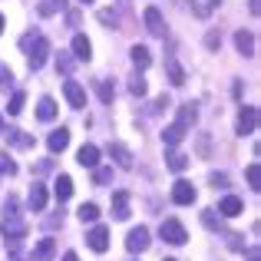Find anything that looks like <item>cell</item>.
Wrapping results in <instances>:
<instances>
[{
  "instance_id": "obj_1",
  "label": "cell",
  "mask_w": 261,
  "mask_h": 261,
  "mask_svg": "<svg viewBox=\"0 0 261 261\" xmlns=\"http://www.w3.org/2000/svg\"><path fill=\"white\" fill-rule=\"evenodd\" d=\"M23 50H30V70H40V66L46 63V57H50V40L43 37V33H27L23 37Z\"/></svg>"
},
{
  "instance_id": "obj_2",
  "label": "cell",
  "mask_w": 261,
  "mask_h": 261,
  "mask_svg": "<svg viewBox=\"0 0 261 261\" xmlns=\"http://www.w3.org/2000/svg\"><path fill=\"white\" fill-rule=\"evenodd\" d=\"M4 238H7V245H10V251H17L20 248V238H27V222L17 215V212H7V218H4Z\"/></svg>"
},
{
  "instance_id": "obj_3",
  "label": "cell",
  "mask_w": 261,
  "mask_h": 261,
  "mask_svg": "<svg viewBox=\"0 0 261 261\" xmlns=\"http://www.w3.org/2000/svg\"><path fill=\"white\" fill-rule=\"evenodd\" d=\"M159 235H162V242H169V245H185L189 242V231H185V225L178 222V218H166V222L159 225Z\"/></svg>"
},
{
  "instance_id": "obj_4",
  "label": "cell",
  "mask_w": 261,
  "mask_h": 261,
  "mask_svg": "<svg viewBox=\"0 0 261 261\" xmlns=\"http://www.w3.org/2000/svg\"><path fill=\"white\" fill-rule=\"evenodd\" d=\"M149 242H152V238H149V228H142V225H139V228H133V231L126 235V248L133 251V255L146 251V248H149Z\"/></svg>"
},
{
  "instance_id": "obj_5",
  "label": "cell",
  "mask_w": 261,
  "mask_h": 261,
  "mask_svg": "<svg viewBox=\"0 0 261 261\" xmlns=\"http://www.w3.org/2000/svg\"><path fill=\"white\" fill-rule=\"evenodd\" d=\"M142 20H146V30L152 33V37H166V20H162L159 7H146V13H142Z\"/></svg>"
},
{
  "instance_id": "obj_6",
  "label": "cell",
  "mask_w": 261,
  "mask_h": 261,
  "mask_svg": "<svg viewBox=\"0 0 261 261\" xmlns=\"http://www.w3.org/2000/svg\"><path fill=\"white\" fill-rule=\"evenodd\" d=\"M195 195H198L195 185L185 182V178H178V182L172 185V202L175 205H192V202H195Z\"/></svg>"
},
{
  "instance_id": "obj_7",
  "label": "cell",
  "mask_w": 261,
  "mask_h": 261,
  "mask_svg": "<svg viewBox=\"0 0 261 261\" xmlns=\"http://www.w3.org/2000/svg\"><path fill=\"white\" fill-rule=\"evenodd\" d=\"M258 126V109L255 106H242V113H238V136H251Z\"/></svg>"
},
{
  "instance_id": "obj_8",
  "label": "cell",
  "mask_w": 261,
  "mask_h": 261,
  "mask_svg": "<svg viewBox=\"0 0 261 261\" xmlns=\"http://www.w3.org/2000/svg\"><path fill=\"white\" fill-rule=\"evenodd\" d=\"M63 93H66V99H70L73 109H83L86 106V89L80 86L76 80H66V83H63Z\"/></svg>"
},
{
  "instance_id": "obj_9",
  "label": "cell",
  "mask_w": 261,
  "mask_h": 261,
  "mask_svg": "<svg viewBox=\"0 0 261 261\" xmlns=\"http://www.w3.org/2000/svg\"><path fill=\"white\" fill-rule=\"evenodd\" d=\"M86 242H89V248H93V251H99V255H102V251L109 248V231L102 228V225H93L89 235H86Z\"/></svg>"
},
{
  "instance_id": "obj_10",
  "label": "cell",
  "mask_w": 261,
  "mask_h": 261,
  "mask_svg": "<svg viewBox=\"0 0 261 261\" xmlns=\"http://www.w3.org/2000/svg\"><path fill=\"white\" fill-rule=\"evenodd\" d=\"M66 146H70V129H66V126L53 129V133H50V139H46V149H50V152L57 155V152H63Z\"/></svg>"
},
{
  "instance_id": "obj_11",
  "label": "cell",
  "mask_w": 261,
  "mask_h": 261,
  "mask_svg": "<svg viewBox=\"0 0 261 261\" xmlns=\"http://www.w3.org/2000/svg\"><path fill=\"white\" fill-rule=\"evenodd\" d=\"M76 162H80L83 169H96V166H99V149H96L93 142L80 146V152H76Z\"/></svg>"
},
{
  "instance_id": "obj_12",
  "label": "cell",
  "mask_w": 261,
  "mask_h": 261,
  "mask_svg": "<svg viewBox=\"0 0 261 261\" xmlns=\"http://www.w3.org/2000/svg\"><path fill=\"white\" fill-rule=\"evenodd\" d=\"M129 215H133L129 212V192H116L113 195V218L116 222H126Z\"/></svg>"
},
{
  "instance_id": "obj_13",
  "label": "cell",
  "mask_w": 261,
  "mask_h": 261,
  "mask_svg": "<svg viewBox=\"0 0 261 261\" xmlns=\"http://www.w3.org/2000/svg\"><path fill=\"white\" fill-rule=\"evenodd\" d=\"M0 136H7V142H10V146H17V149H33V136L23 133V129H4Z\"/></svg>"
},
{
  "instance_id": "obj_14",
  "label": "cell",
  "mask_w": 261,
  "mask_h": 261,
  "mask_svg": "<svg viewBox=\"0 0 261 261\" xmlns=\"http://www.w3.org/2000/svg\"><path fill=\"white\" fill-rule=\"evenodd\" d=\"M109 155L116 159V166H119V169H133V152H129L122 142H109Z\"/></svg>"
},
{
  "instance_id": "obj_15",
  "label": "cell",
  "mask_w": 261,
  "mask_h": 261,
  "mask_svg": "<svg viewBox=\"0 0 261 261\" xmlns=\"http://www.w3.org/2000/svg\"><path fill=\"white\" fill-rule=\"evenodd\" d=\"M218 212H222L225 218H235V215H242V212H245V205H242V198H238V195H225L222 202H218Z\"/></svg>"
},
{
  "instance_id": "obj_16",
  "label": "cell",
  "mask_w": 261,
  "mask_h": 261,
  "mask_svg": "<svg viewBox=\"0 0 261 261\" xmlns=\"http://www.w3.org/2000/svg\"><path fill=\"white\" fill-rule=\"evenodd\" d=\"M235 46H238V53H242V57H255V33L238 30L235 33Z\"/></svg>"
},
{
  "instance_id": "obj_17",
  "label": "cell",
  "mask_w": 261,
  "mask_h": 261,
  "mask_svg": "<svg viewBox=\"0 0 261 261\" xmlns=\"http://www.w3.org/2000/svg\"><path fill=\"white\" fill-rule=\"evenodd\" d=\"M178 126H185V129H192L198 122V109H195V102H182V106H178Z\"/></svg>"
},
{
  "instance_id": "obj_18",
  "label": "cell",
  "mask_w": 261,
  "mask_h": 261,
  "mask_svg": "<svg viewBox=\"0 0 261 261\" xmlns=\"http://www.w3.org/2000/svg\"><path fill=\"white\" fill-rule=\"evenodd\" d=\"M57 255V242L53 238H40V245L33 248V261H53Z\"/></svg>"
},
{
  "instance_id": "obj_19",
  "label": "cell",
  "mask_w": 261,
  "mask_h": 261,
  "mask_svg": "<svg viewBox=\"0 0 261 261\" xmlns=\"http://www.w3.org/2000/svg\"><path fill=\"white\" fill-rule=\"evenodd\" d=\"M185 133H189L185 126H178V122H172V126H169L166 133H162V142H166V149H175L178 142L185 139Z\"/></svg>"
},
{
  "instance_id": "obj_20",
  "label": "cell",
  "mask_w": 261,
  "mask_h": 261,
  "mask_svg": "<svg viewBox=\"0 0 261 261\" xmlns=\"http://www.w3.org/2000/svg\"><path fill=\"white\" fill-rule=\"evenodd\" d=\"M166 73H169V83L172 86H185V70L178 66L175 57H166Z\"/></svg>"
},
{
  "instance_id": "obj_21",
  "label": "cell",
  "mask_w": 261,
  "mask_h": 261,
  "mask_svg": "<svg viewBox=\"0 0 261 261\" xmlns=\"http://www.w3.org/2000/svg\"><path fill=\"white\" fill-rule=\"evenodd\" d=\"M73 57H76V60H83V63H86L89 57H93V43H89L83 33H76V37H73Z\"/></svg>"
},
{
  "instance_id": "obj_22",
  "label": "cell",
  "mask_w": 261,
  "mask_h": 261,
  "mask_svg": "<svg viewBox=\"0 0 261 261\" xmlns=\"http://www.w3.org/2000/svg\"><path fill=\"white\" fill-rule=\"evenodd\" d=\"M53 195H57V202H66V198L73 195V178L70 175H60L57 182H53Z\"/></svg>"
},
{
  "instance_id": "obj_23",
  "label": "cell",
  "mask_w": 261,
  "mask_h": 261,
  "mask_svg": "<svg viewBox=\"0 0 261 261\" xmlns=\"http://www.w3.org/2000/svg\"><path fill=\"white\" fill-rule=\"evenodd\" d=\"M37 116H40L43 122H53V119H57V102H53V96H43V99H40Z\"/></svg>"
},
{
  "instance_id": "obj_24",
  "label": "cell",
  "mask_w": 261,
  "mask_h": 261,
  "mask_svg": "<svg viewBox=\"0 0 261 261\" xmlns=\"http://www.w3.org/2000/svg\"><path fill=\"white\" fill-rule=\"evenodd\" d=\"M27 202H30V208H33V212H43V208H46V189H43V185H33V189H30V198H27Z\"/></svg>"
},
{
  "instance_id": "obj_25",
  "label": "cell",
  "mask_w": 261,
  "mask_h": 261,
  "mask_svg": "<svg viewBox=\"0 0 261 261\" xmlns=\"http://www.w3.org/2000/svg\"><path fill=\"white\" fill-rule=\"evenodd\" d=\"M129 53H133V63L139 66V70H146V66L152 63V53H149L146 46H139V43H136V46H133V50H129Z\"/></svg>"
},
{
  "instance_id": "obj_26",
  "label": "cell",
  "mask_w": 261,
  "mask_h": 261,
  "mask_svg": "<svg viewBox=\"0 0 261 261\" xmlns=\"http://www.w3.org/2000/svg\"><path fill=\"white\" fill-rule=\"evenodd\" d=\"M166 159H169V169H172V172H185V169H189V155L175 152V149L166 155Z\"/></svg>"
},
{
  "instance_id": "obj_27",
  "label": "cell",
  "mask_w": 261,
  "mask_h": 261,
  "mask_svg": "<svg viewBox=\"0 0 261 261\" xmlns=\"http://www.w3.org/2000/svg\"><path fill=\"white\" fill-rule=\"evenodd\" d=\"M80 218H83V222H96V218H99V205H96V202H83V205H80Z\"/></svg>"
},
{
  "instance_id": "obj_28",
  "label": "cell",
  "mask_w": 261,
  "mask_h": 261,
  "mask_svg": "<svg viewBox=\"0 0 261 261\" xmlns=\"http://www.w3.org/2000/svg\"><path fill=\"white\" fill-rule=\"evenodd\" d=\"M96 93H99V99H102V102H113L116 89H113V83H109V80H99V83H96Z\"/></svg>"
},
{
  "instance_id": "obj_29",
  "label": "cell",
  "mask_w": 261,
  "mask_h": 261,
  "mask_svg": "<svg viewBox=\"0 0 261 261\" xmlns=\"http://www.w3.org/2000/svg\"><path fill=\"white\" fill-rule=\"evenodd\" d=\"M0 175H17V162L7 152H0Z\"/></svg>"
},
{
  "instance_id": "obj_30",
  "label": "cell",
  "mask_w": 261,
  "mask_h": 261,
  "mask_svg": "<svg viewBox=\"0 0 261 261\" xmlns=\"http://www.w3.org/2000/svg\"><path fill=\"white\" fill-rule=\"evenodd\" d=\"M245 175H248V185H251V189H261V169H258V162H251V166H248V172H245Z\"/></svg>"
},
{
  "instance_id": "obj_31",
  "label": "cell",
  "mask_w": 261,
  "mask_h": 261,
  "mask_svg": "<svg viewBox=\"0 0 261 261\" xmlns=\"http://www.w3.org/2000/svg\"><path fill=\"white\" fill-rule=\"evenodd\" d=\"M37 10H40V17H50V13L63 10V4H60V0H43V4H40Z\"/></svg>"
},
{
  "instance_id": "obj_32",
  "label": "cell",
  "mask_w": 261,
  "mask_h": 261,
  "mask_svg": "<svg viewBox=\"0 0 261 261\" xmlns=\"http://www.w3.org/2000/svg\"><path fill=\"white\" fill-rule=\"evenodd\" d=\"M23 99H27L23 93H13V96H10V106H7V113H10V116H20V109H23Z\"/></svg>"
},
{
  "instance_id": "obj_33",
  "label": "cell",
  "mask_w": 261,
  "mask_h": 261,
  "mask_svg": "<svg viewBox=\"0 0 261 261\" xmlns=\"http://www.w3.org/2000/svg\"><path fill=\"white\" fill-rule=\"evenodd\" d=\"M109 178H113V169H102V166L93 169V182H96V185H106Z\"/></svg>"
},
{
  "instance_id": "obj_34",
  "label": "cell",
  "mask_w": 261,
  "mask_h": 261,
  "mask_svg": "<svg viewBox=\"0 0 261 261\" xmlns=\"http://www.w3.org/2000/svg\"><path fill=\"white\" fill-rule=\"evenodd\" d=\"M57 70L63 73V76H70V70H73V60L66 57V53H60V57H57Z\"/></svg>"
},
{
  "instance_id": "obj_35",
  "label": "cell",
  "mask_w": 261,
  "mask_h": 261,
  "mask_svg": "<svg viewBox=\"0 0 261 261\" xmlns=\"http://www.w3.org/2000/svg\"><path fill=\"white\" fill-rule=\"evenodd\" d=\"M129 89H133V96H146L149 86H146V80H142V76H136L133 83H129Z\"/></svg>"
},
{
  "instance_id": "obj_36",
  "label": "cell",
  "mask_w": 261,
  "mask_h": 261,
  "mask_svg": "<svg viewBox=\"0 0 261 261\" xmlns=\"http://www.w3.org/2000/svg\"><path fill=\"white\" fill-rule=\"evenodd\" d=\"M0 86H13V73H10V66H0Z\"/></svg>"
},
{
  "instance_id": "obj_37",
  "label": "cell",
  "mask_w": 261,
  "mask_h": 261,
  "mask_svg": "<svg viewBox=\"0 0 261 261\" xmlns=\"http://www.w3.org/2000/svg\"><path fill=\"white\" fill-rule=\"evenodd\" d=\"M166 106H172V102H169V96H159V99L152 102V113H162Z\"/></svg>"
},
{
  "instance_id": "obj_38",
  "label": "cell",
  "mask_w": 261,
  "mask_h": 261,
  "mask_svg": "<svg viewBox=\"0 0 261 261\" xmlns=\"http://www.w3.org/2000/svg\"><path fill=\"white\" fill-rule=\"evenodd\" d=\"M99 20H102V23H113V27H116V13H113V10H99Z\"/></svg>"
},
{
  "instance_id": "obj_39",
  "label": "cell",
  "mask_w": 261,
  "mask_h": 261,
  "mask_svg": "<svg viewBox=\"0 0 261 261\" xmlns=\"http://www.w3.org/2000/svg\"><path fill=\"white\" fill-rule=\"evenodd\" d=\"M205 43L215 50V46H222V37H218V33H208V37H205Z\"/></svg>"
},
{
  "instance_id": "obj_40",
  "label": "cell",
  "mask_w": 261,
  "mask_h": 261,
  "mask_svg": "<svg viewBox=\"0 0 261 261\" xmlns=\"http://www.w3.org/2000/svg\"><path fill=\"white\" fill-rule=\"evenodd\" d=\"M225 182H228V175H212V185H215V189H225Z\"/></svg>"
},
{
  "instance_id": "obj_41",
  "label": "cell",
  "mask_w": 261,
  "mask_h": 261,
  "mask_svg": "<svg viewBox=\"0 0 261 261\" xmlns=\"http://www.w3.org/2000/svg\"><path fill=\"white\" fill-rule=\"evenodd\" d=\"M63 261H80V255H76V251H66V255H63Z\"/></svg>"
},
{
  "instance_id": "obj_42",
  "label": "cell",
  "mask_w": 261,
  "mask_h": 261,
  "mask_svg": "<svg viewBox=\"0 0 261 261\" xmlns=\"http://www.w3.org/2000/svg\"><path fill=\"white\" fill-rule=\"evenodd\" d=\"M0 33H4V13H0Z\"/></svg>"
},
{
  "instance_id": "obj_43",
  "label": "cell",
  "mask_w": 261,
  "mask_h": 261,
  "mask_svg": "<svg viewBox=\"0 0 261 261\" xmlns=\"http://www.w3.org/2000/svg\"><path fill=\"white\" fill-rule=\"evenodd\" d=\"M208 4H212V7H218V4H222V0H208Z\"/></svg>"
},
{
  "instance_id": "obj_44",
  "label": "cell",
  "mask_w": 261,
  "mask_h": 261,
  "mask_svg": "<svg viewBox=\"0 0 261 261\" xmlns=\"http://www.w3.org/2000/svg\"><path fill=\"white\" fill-rule=\"evenodd\" d=\"M0 133H4V116H0Z\"/></svg>"
},
{
  "instance_id": "obj_45",
  "label": "cell",
  "mask_w": 261,
  "mask_h": 261,
  "mask_svg": "<svg viewBox=\"0 0 261 261\" xmlns=\"http://www.w3.org/2000/svg\"><path fill=\"white\" fill-rule=\"evenodd\" d=\"M251 261H258V255H255V251H251Z\"/></svg>"
},
{
  "instance_id": "obj_46",
  "label": "cell",
  "mask_w": 261,
  "mask_h": 261,
  "mask_svg": "<svg viewBox=\"0 0 261 261\" xmlns=\"http://www.w3.org/2000/svg\"><path fill=\"white\" fill-rule=\"evenodd\" d=\"M80 4H93V0H80Z\"/></svg>"
},
{
  "instance_id": "obj_47",
  "label": "cell",
  "mask_w": 261,
  "mask_h": 261,
  "mask_svg": "<svg viewBox=\"0 0 261 261\" xmlns=\"http://www.w3.org/2000/svg\"><path fill=\"white\" fill-rule=\"evenodd\" d=\"M166 261H175V258H166Z\"/></svg>"
},
{
  "instance_id": "obj_48",
  "label": "cell",
  "mask_w": 261,
  "mask_h": 261,
  "mask_svg": "<svg viewBox=\"0 0 261 261\" xmlns=\"http://www.w3.org/2000/svg\"><path fill=\"white\" fill-rule=\"evenodd\" d=\"M60 4H63V0H60Z\"/></svg>"
},
{
  "instance_id": "obj_49",
  "label": "cell",
  "mask_w": 261,
  "mask_h": 261,
  "mask_svg": "<svg viewBox=\"0 0 261 261\" xmlns=\"http://www.w3.org/2000/svg\"><path fill=\"white\" fill-rule=\"evenodd\" d=\"M13 261H17V258H13Z\"/></svg>"
}]
</instances>
